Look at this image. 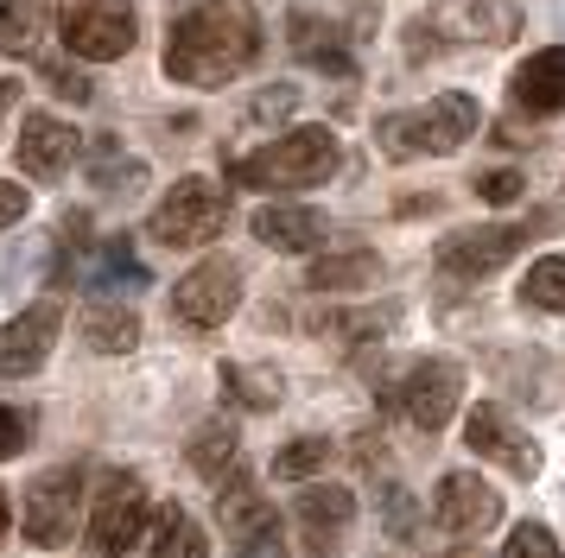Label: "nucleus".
Wrapping results in <instances>:
<instances>
[{"mask_svg":"<svg viewBox=\"0 0 565 558\" xmlns=\"http://www.w3.org/2000/svg\"><path fill=\"white\" fill-rule=\"evenodd\" d=\"M216 514H223V527H235V539H242V533H255L260 521H267V502L255 495L248 476H230V489L216 495Z\"/></svg>","mask_w":565,"mask_h":558,"instance_id":"nucleus-23","label":"nucleus"},{"mask_svg":"<svg viewBox=\"0 0 565 558\" xmlns=\"http://www.w3.org/2000/svg\"><path fill=\"white\" fill-rule=\"evenodd\" d=\"M477 191H483L489 203H514L521 191H527V184H521V172H489L483 184H477Z\"/></svg>","mask_w":565,"mask_h":558,"instance_id":"nucleus-34","label":"nucleus"},{"mask_svg":"<svg viewBox=\"0 0 565 558\" xmlns=\"http://www.w3.org/2000/svg\"><path fill=\"white\" fill-rule=\"evenodd\" d=\"M45 83H52L64 101H89V76L71 71V64H57V57H45Z\"/></svg>","mask_w":565,"mask_h":558,"instance_id":"nucleus-31","label":"nucleus"},{"mask_svg":"<svg viewBox=\"0 0 565 558\" xmlns=\"http://www.w3.org/2000/svg\"><path fill=\"white\" fill-rule=\"evenodd\" d=\"M210 546H204V527L184 514V507H159L153 514V558H204Z\"/></svg>","mask_w":565,"mask_h":558,"instance_id":"nucleus-20","label":"nucleus"},{"mask_svg":"<svg viewBox=\"0 0 565 558\" xmlns=\"http://www.w3.org/2000/svg\"><path fill=\"white\" fill-rule=\"evenodd\" d=\"M57 32H64V45L77 51V57H128L134 39H140V25H134V0H57Z\"/></svg>","mask_w":565,"mask_h":558,"instance_id":"nucleus-5","label":"nucleus"},{"mask_svg":"<svg viewBox=\"0 0 565 558\" xmlns=\"http://www.w3.org/2000/svg\"><path fill=\"white\" fill-rule=\"evenodd\" d=\"M350 521H356V495H350V489H324V482H318V489L299 495V527H306L311 539H331V533H343Z\"/></svg>","mask_w":565,"mask_h":558,"instance_id":"nucleus-19","label":"nucleus"},{"mask_svg":"<svg viewBox=\"0 0 565 558\" xmlns=\"http://www.w3.org/2000/svg\"><path fill=\"white\" fill-rule=\"evenodd\" d=\"M521 299L534 304V311H565V254H546L527 267L521 279Z\"/></svg>","mask_w":565,"mask_h":558,"instance_id":"nucleus-24","label":"nucleus"},{"mask_svg":"<svg viewBox=\"0 0 565 558\" xmlns=\"http://www.w3.org/2000/svg\"><path fill=\"white\" fill-rule=\"evenodd\" d=\"M0 539H7V495H0Z\"/></svg>","mask_w":565,"mask_h":558,"instance_id":"nucleus-37","label":"nucleus"},{"mask_svg":"<svg viewBox=\"0 0 565 558\" xmlns=\"http://www.w3.org/2000/svg\"><path fill=\"white\" fill-rule=\"evenodd\" d=\"M230 457H235V426H230V419H210V426H198V431H191V444H184V463H191L198 476H216Z\"/></svg>","mask_w":565,"mask_h":558,"instance_id":"nucleus-22","label":"nucleus"},{"mask_svg":"<svg viewBox=\"0 0 565 558\" xmlns=\"http://www.w3.org/2000/svg\"><path fill=\"white\" fill-rule=\"evenodd\" d=\"M140 533H147V489L134 470H108L89 507V546L103 558H121L140 546Z\"/></svg>","mask_w":565,"mask_h":558,"instance_id":"nucleus-6","label":"nucleus"},{"mask_svg":"<svg viewBox=\"0 0 565 558\" xmlns=\"http://www.w3.org/2000/svg\"><path fill=\"white\" fill-rule=\"evenodd\" d=\"M375 254H331V260H318L311 267V292H362V286H375Z\"/></svg>","mask_w":565,"mask_h":558,"instance_id":"nucleus-21","label":"nucleus"},{"mask_svg":"<svg viewBox=\"0 0 565 558\" xmlns=\"http://www.w3.org/2000/svg\"><path fill=\"white\" fill-rule=\"evenodd\" d=\"M83 343L96 355H128L140 343V318H134L128 304H89L83 311Z\"/></svg>","mask_w":565,"mask_h":558,"instance_id":"nucleus-18","label":"nucleus"},{"mask_svg":"<svg viewBox=\"0 0 565 558\" xmlns=\"http://www.w3.org/2000/svg\"><path fill=\"white\" fill-rule=\"evenodd\" d=\"M255 242L280 254H306L324 242V216L306 210V203H267V210H255Z\"/></svg>","mask_w":565,"mask_h":558,"instance_id":"nucleus-16","label":"nucleus"},{"mask_svg":"<svg viewBox=\"0 0 565 558\" xmlns=\"http://www.w3.org/2000/svg\"><path fill=\"white\" fill-rule=\"evenodd\" d=\"M509 96H514V108H527V115H565V45H546V51H534L527 64H514Z\"/></svg>","mask_w":565,"mask_h":558,"instance_id":"nucleus-14","label":"nucleus"},{"mask_svg":"<svg viewBox=\"0 0 565 558\" xmlns=\"http://www.w3.org/2000/svg\"><path fill=\"white\" fill-rule=\"evenodd\" d=\"M477 101L463 96V89H445L433 96L426 108H413V115H382L375 121V140H382L387 159H419V152H458L470 133H477Z\"/></svg>","mask_w":565,"mask_h":558,"instance_id":"nucleus-3","label":"nucleus"},{"mask_svg":"<svg viewBox=\"0 0 565 558\" xmlns=\"http://www.w3.org/2000/svg\"><path fill=\"white\" fill-rule=\"evenodd\" d=\"M13 101H20V83H7V76H0V115H7Z\"/></svg>","mask_w":565,"mask_h":558,"instance_id":"nucleus-36","label":"nucleus"},{"mask_svg":"<svg viewBox=\"0 0 565 558\" xmlns=\"http://www.w3.org/2000/svg\"><path fill=\"white\" fill-rule=\"evenodd\" d=\"M521 242H527V228H514V223L458 228V235H445V242H438V267H445V273H458V279H483V273H495L502 260H514Z\"/></svg>","mask_w":565,"mask_h":558,"instance_id":"nucleus-9","label":"nucleus"},{"mask_svg":"<svg viewBox=\"0 0 565 558\" xmlns=\"http://www.w3.org/2000/svg\"><path fill=\"white\" fill-rule=\"evenodd\" d=\"M331 172H337L331 127H299L286 140H267L248 159H235V184H255V191H306V184H324Z\"/></svg>","mask_w":565,"mask_h":558,"instance_id":"nucleus-2","label":"nucleus"},{"mask_svg":"<svg viewBox=\"0 0 565 558\" xmlns=\"http://www.w3.org/2000/svg\"><path fill=\"white\" fill-rule=\"evenodd\" d=\"M230 558H286V533H280V521L267 514L255 533H242V546H235Z\"/></svg>","mask_w":565,"mask_h":558,"instance_id":"nucleus-30","label":"nucleus"},{"mask_svg":"<svg viewBox=\"0 0 565 558\" xmlns=\"http://www.w3.org/2000/svg\"><path fill=\"white\" fill-rule=\"evenodd\" d=\"M77 507H83V470L57 463L26 489V539L32 546H64L77 533Z\"/></svg>","mask_w":565,"mask_h":558,"instance_id":"nucleus-8","label":"nucleus"},{"mask_svg":"<svg viewBox=\"0 0 565 558\" xmlns=\"http://www.w3.org/2000/svg\"><path fill=\"white\" fill-rule=\"evenodd\" d=\"M26 210H32V191H20V184H7V178H0V228H13Z\"/></svg>","mask_w":565,"mask_h":558,"instance_id":"nucleus-33","label":"nucleus"},{"mask_svg":"<svg viewBox=\"0 0 565 558\" xmlns=\"http://www.w3.org/2000/svg\"><path fill=\"white\" fill-rule=\"evenodd\" d=\"M438 527L451 533V539H477L502 521V495L489 489L477 470H451V476L438 482Z\"/></svg>","mask_w":565,"mask_h":558,"instance_id":"nucleus-10","label":"nucleus"},{"mask_svg":"<svg viewBox=\"0 0 565 558\" xmlns=\"http://www.w3.org/2000/svg\"><path fill=\"white\" fill-rule=\"evenodd\" d=\"M20 451H26V419H20L13 406H0V463L20 457Z\"/></svg>","mask_w":565,"mask_h":558,"instance_id":"nucleus-32","label":"nucleus"},{"mask_svg":"<svg viewBox=\"0 0 565 558\" xmlns=\"http://www.w3.org/2000/svg\"><path fill=\"white\" fill-rule=\"evenodd\" d=\"M52 32V0H0V51L7 57H39Z\"/></svg>","mask_w":565,"mask_h":558,"instance_id":"nucleus-17","label":"nucleus"},{"mask_svg":"<svg viewBox=\"0 0 565 558\" xmlns=\"http://www.w3.org/2000/svg\"><path fill=\"white\" fill-rule=\"evenodd\" d=\"M230 223V191H216L210 178H179L153 210V242L166 248H204Z\"/></svg>","mask_w":565,"mask_h":558,"instance_id":"nucleus-4","label":"nucleus"},{"mask_svg":"<svg viewBox=\"0 0 565 558\" xmlns=\"http://www.w3.org/2000/svg\"><path fill=\"white\" fill-rule=\"evenodd\" d=\"M458 394H463V375L458 362H419L401 387V400H407V419L419 431H445L451 426V412H458Z\"/></svg>","mask_w":565,"mask_h":558,"instance_id":"nucleus-13","label":"nucleus"},{"mask_svg":"<svg viewBox=\"0 0 565 558\" xmlns=\"http://www.w3.org/2000/svg\"><path fill=\"white\" fill-rule=\"evenodd\" d=\"M260 57V13L255 0H204L191 7L166 39V76L172 83H230Z\"/></svg>","mask_w":565,"mask_h":558,"instance_id":"nucleus-1","label":"nucleus"},{"mask_svg":"<svg viewBox=\"0 0 565 558\" xmlns=\"http://www.w3.org/2000/svg\"><path fill=\"white\" fill-rule=\"evenodd\" d=\"M463 438H470V451L489 457V463H502L509 476H521V482L540 476L534 438H521V431L509 426V412H502V406H477V412H470V426H463Z\"/></svg>","mask_w":565,"mask_h":558,"instance_id":"nucleus-12","label":"nucleus"},{"mask_svg":"<svg viewBox=\"0 0 565 558\" xmlns=\"http://www.w3.org/2000/svg\"><path fill=\"white\" fill-rule=\"evenodd\" d=\"M140 292L147 286V267L128 254V242H103V260H96V292Z\"/></svg>","mask_w":565,"mask_h":558,"instance_id":"nucleus-26","label":"nucleus"},{"mask_svg":"<svg viewBox=\"0 0 565 558\" xmlns=\"http://www.w3.org/2000/svg\"><path fill=\"white\" fill-rule=\"evenodd\" d=\"M502 558H559V539H553V527H540V521H521L509 533Z\"/></svg>","mask_w":565,"mask_h":558,"instance_id":"nucleus-28","label":"nucleus"},{"mask_svg":"<svg viewBox=\"0 0 565 558\" xmlns=\"http://www.w3.org/2000/svg\"><path fill=\"white\" fill-rule=\"evenodd\" d=\"M324 463H331V444H324V438H292V444L274 457V476L280 482H306V476H318Z\"/></svg>","mask_w":565,"mask_h":558,"instance_id":"nucleus-27","label":"nucleus"},{"mask_svg":"<svg viewBox=\"0 0 565 558\" xmlns=\"http://www.w3.org/2000/svg\"><path fill=\"white\" fill-rule=\"evenodd\" d=\"M77 140H83V133L71 121H57V115H26V127H20V165H26L32 178L71 172Z\"/></svg>","mask_w":565,"mask_h":558,"instance_id":"nucleus-15","label":"nucleus"},{"mask_svg":"<svg viewBox=\"0 0 565 558\" xmlns=\"http://www.w3.org/2000/svg\"><path fill=\"white\" fill-rule=\"evenodd\" d=\"M382 527H387V539H413V527H419V507H413L407 489H387V495H382Z\"/></svg>","mask_w":565,"mask_h":558,"instance_id":"nucleus-29","label":"nucleus"},{"mask_svg":"<svg viewBox=\"0 0 565 558\" xmlns=\"http://www.w3.org/2000/svg\"><path fill=\"white\" fill-rule=\"evenodd\" d=\"M223 387H230L242 406H255V412L280 406V375H274V368H242V362H230V368H223Z\"/></svg>","mask_w":565,"mask_h":558,"instance_id":"nucleus-25","label":"nucleus"},{"mask_svg":"<svg viewBox=\"0 0 565 558\" xmlns=\"http://www.w3.org/2000/svg\"><path fill=\"white\" fill-rule=\"evenodd\" d=\"M292 101H299V89H286V83H274V89H267V96L255 101V115H286Z\"/></svg>","mask_w":565,"mask_h":558,"instance_id":"nucleus-35","label":"nucleus"},{"mask_svg":"<svg viewBox=\"0 0 565 558\" xmlns=\"http://www.w3.org/2000/svg\"><path fill=\"white\" fill-rule=\"evenodd\" d=\"M235 304H242V267L223 260V254H210L204 267H191V273L172 286V311H179L191 330H216Z\"/></svg>","mask_w":565,"mask_h":558,"instance_id":"nucleus-7","label":"nucleus"},{"mask_svg":"<svg viewBox=\"0 0 565 558\" xmlns=\"http://www.w3.org/2000/svg\"><path fill=\"white\" fill-rule=\"evenodd\" d=\"M57 343V304L39 299L26 304L20 318H7L0 324V380H20V375H39L45 368V355Z\"/></svg>","mask_w":565,"mask_h":558,"instance_id":"nucleus-11","label":"nucleus"}]
</instances>
